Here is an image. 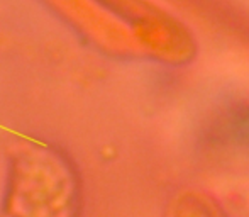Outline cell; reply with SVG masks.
<instances>
[{
  "label": "cell",
  "instance_id": "cell-1",
  "mask_svg": "<svg viewBox=\"0 0 249 217\" xmlns=\"http://www.w3.org/2000/svg\"><path fill=\"white\" fill-rule=\"evenodd\" d=\"M164 217H229L224 207L198 188H187L173 195Z\"/></svg>",
  "mask_w": 249,
  "mask_h": 217
}]
</instances>
